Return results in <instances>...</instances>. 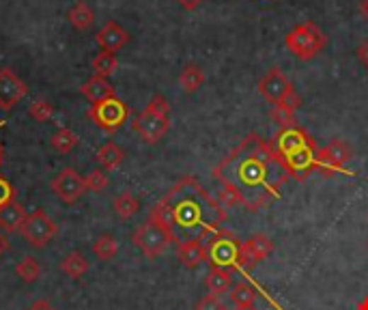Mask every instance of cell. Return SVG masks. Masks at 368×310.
<instances>
[{
	"instance_id": "obj_1",
	"label": "cell",
	"mask_w": 368,
	"mask_h": 310,
	"mask_svg": "<svg viewBox=\"0 0 368 310\" xmlns=\"http://www.w3.org/2000/svg\"><path fill=\"white\" fill-rule=\"evenodd\" d=\"M222 183L218 200L222 207H243L256 214L260 207L280 196V188L291 179L272 140L250 132L214 168Z\"/></svg>"
},
{
	"instance_id": "obj_2",
	"label": "cell",
	"mask_w": 368,
	"mask_h": 310,
	"mask_svg": "<svg viewBox=\"0 0 368 310\" xmlns=\"http://www.w3.org/2000/svg\"><path fill=\"white\" fill-rule=\"evenodd\" d=\"M149 220L166 226L175 243H179L181 233H196V239H202L212 231H218L220 224L226 222V209L196 177L188 175L151 207Z\"/></svg>"
},
{
	"instance_id": "obj_3",
	"label": "cell",
	"mask_w": 368,
	"mask_h": 310,
	"mask_svg": "<svg viewBox=\"0 0 368 310\" xmlns=\"http://www.w3.org/2000/svg\"><path fill=\"white\" fill-rule=\"evenodd\" d=\"M284 45L299 61H312L328 45V37L314 22H301L284 37Z\"/></svg>"
},
{
	"instance_id": "obj_4",
	"label": "cell",
	"mask_w": 368,
	"mask_h": 310,
	"mask_svg": "<svg viewBox=\"0 0 368 310\" xmlns=\"http://www.w3.org/2000/svg\"><path fill=\"white\" fill-rule=\"evenodd\" d=\"M207 246V254H209V261L212 265L224 268V270H237V252H239V237L226 229H218L212 231L209 235H205L200 239Z\"/></svg>"
},
{
	"instance_id": "obj_5",
	"label": "cell",
	"mask_w": 368,
	"mask_h": 310,
	"mask_svg": "<svg viewBox=\"0 0 368 310\" xmlns=\"http://www.w3.org/2000/svg\"><path fill=\"white\" fill-rule=\"evenodd\" d=\"M353 160V149L343 138H332L326 147H319L314 171H319L321 177H332L336 173L340 175H353L347 171V164Z\"/></svg>"
},
{
	"instance_id": "obj_6",
	"label": "cell",
	"mask_w": 368,
	"mask_h": 310,
	"mask_svg": "<svg viewBox=\"0 0 368 310\" xmlns=\"http://www.w3.org/2000/svg\"><path fill=\"white\" fill-rule=\"evenodd\" d=\"M132 241L146 258H157L160 254L166 252V248L171 243H175V237H173V233L166 226H162V224H157V222L146 218V222L140 224L132 233Z\"/></svg>"
},
{
	"instance_id": "obj_7",
	"label": "cell",
	"mask_w": 368,
	"mask_h": 310,
	"mask_svg": "<svg viewBox=\"0 0 368 310\" xmlns=\"http://www.w3.org/2000/svg\"><path fill=\"white\" fill-rule=\"evenodd\" d=\"M88 119L99 130L108 132V134H115L130 119V106L125 101H121L119 97H110L106 101L93 103V106L88 108Z\"/></svg>"
},
{
	"instance_id": "obj_8",
	"label": "cell",
	"mask_w": 368,
	"mask_h": 310,
	"mask_svg": "<svg viewBox=\"0 0 368 310\" xmlns=\"http://www.w3.org/2000/svg\"><path fill=\"white\" fill-rule=\"evenodd\" d=\"M24 241L33 248H45L52 239L59 235V224L52 220L43 209H35L26 216L22 229H20Z\"/></svg>"
},
{
	"instance_id": "obj_9",
	"label": "cell",
	"mask_w": 368,
	"mask_h": 310,
	"mask_svg": "<svg viewBox=\"0 0 368 310\" xmlns=\"http://www.w3.org/2000/svg\"><path fill=\"white\" fill-rule=\"evenodd\" d=\"M274 252V241L270 235L265 233H254L248 241L239 243V252H237V270L241 272H252L260 261Z\"/></svg>"
},
{
	"instance_id": "obj_10",
	"label": "cell",
	"mask_w": 368,
	"mask_h": 310,
	"mask_svg": "<svg viewBox=\"0 0 368 310\" xmlns=\"http://www.w3.org/2000/svg\"><path fill=\"white\" fill-rule=\"evenodd\" d=\"M132 130L142 138V142L157 144L171 130V115H160V113H155L151 108H144L132 121Z\"/></svg>"
},
{
	"instance_id": "obj_11",
	"label": "cell",
	"mask_w": 368,
	"mask_h": 310,
	"mask_svg": "<svg viewBox=\"0 0 368 310\" xmlns=\"http://www.w3.org/2000/svg\"><path fill=\"white\" fill-rule=\"evenodd\" d=\"M293 91L295 88H293L291 80L278 67H272L265 76L258 80V93L265 97V101H270L272 106H276V103L284 101Z\"/></svg>"
},
{
	"instance_id": "obj_12",
	"label": "cell",
	"mask_w": 368,
	"mask_h": 310,
	"mask_svg": "<svg viewBox=\"0 0 368 310\" xmlns=\"http://www.w3.org/2000/svg\"><path fill=\"white\" fill-rule=\"evenodd\" d=\"M276 153L280 155V158H284V155H291L295 151H301V149H314L317 147V142H314L310 138V134L299 127V125H293V127H287V130H278V134L274 136L272 140Z\"/></svg>"
},
{
	"instance_id": "obj_13",
	"label": "cell",
	"mask_w": 368,
	"mask_h": 310,
	"mask_svg": "<svg viewBox=\"0 0 368 310\" xmlns=\"http://www.w3.org/2000/svg\"><path fill=\"white\" fill-rule=\"evenodd\" d=\"M28 95V86L20 80L9 67L0 69V110H13L18 103Z\"/></svg>"
},
{
	"instance_id": "obj_14",
	"label": "cell",
	"mask_w": 368,
	"mask_h": 310,
	"mask_svg": "<svg viewBox=\"0 0 368 310\" xmlns=\"http://www.w3.org/2000/svg\"><path fill=\"white\" fill-rule=\"evenodd\" d=\"M52 192H54L65 205H74L80 200V196L86 192V185H84V179L74 171V168H65L61 171L54 179L50 183Z\"/></svg>"
},
{
	"instance_id": "obj_15",
	"label": "cell",
	"mask_w": 368,
	"mask_h": 310,
	"mask_svg": "<svg viewBox=\"0 0 368 310\" xmlns=\"http://www.w3.org/2000/svg\"><path fill=\"white\" fill-rule=\"evenodd\" d=\"M317 151L319 147L314 149H301V151H295L291 155H284L282 162L291 175V179H297V181H306L312 173H314V162H317Z\"/></svg>"
},
{
	"instance_id": "obj_16",
	"label": "cell",
	"mask_w": 368,
	"mask_h": 310,
	"mask_svg": "<svg viewBox=\"0 0 368 310\" xmlns=\"http://www.w3.org/2000/svg\"><path fill=\"white\" fill-rule=\"evenodd\" d=\"M177 258L179 263L188 270H196L198 265L209 261L207 246L200 239H185L177 243Z\"/></svg>"
},
{
	"instance_id": "obj_17",
	"label": "cell",
	"mask_w": 368,
	"mask_h": 310,
	"mask_svg": "<svg viewBox=\"0 0 368 310\" xmlns=\"http://www.w3.org/2000/svg\"><path fill=\"white\" fill-rule=\"evenodd\" d=\"M97 43L103 52H119L127 41H130V35L123 26H119L117 22H108L106 26H103L99 33H97Z\"/></svg>"
},
{
	"instance_id": "obj_18",
	"label": "cell",
	"mask_w": 368,
	"mask_h": 310,
	"mask_svg": "<svg viewBox=\"0 0 368 310\" xmlns=\"http://www.w3.org/2000/svg\"><path fill=\"white\" fill-rule=\"evenodd\" d=\"M26 209L18 202V200H11L7 202L5 207H0V231L3 233H18L26 220Z\"/></svg>"
},
{
	"instance_id": "obj_19",
	"label": "cell",
	"mask_w": 368,
	"mask_h": 310,
	"mask_svg": "<svg viewBox=\"0 0 368 310\" xmlns=\"http://www.w3.org/2000/svg\"><path fill=\"white\" fill-rule=\"evenodd\" d=\"M80 93H82L91 103H99V101H106V99H110V97H117L115 86L108 82V78H101V76L88 78V80L82 84Z\"/></svg>"
},
{
	"instance_id": "obj_20",
	"label": "cell",
	"mask_w": 368,
	"mask_h": 310,
	"mask_svg": "<svg viewBox=\"0 0 368 310\" xmlns=\"http://www.w3.org/2000/svg\"><path fill=\"white\" fill-rule=\"evenodd\" d=\"M95 160H97V164L103 171H117L123 164V160H125V151L119 144H115V142H106L97 151Z\"/></svg>"
},
{
	"instance_id": "obj_21",
	"label": "cell",
	"mask_w": 368,
	"mask_h": 310,
	"mask_svg": "<svg viewBox=\"0 0 368 310\" xmlns=\"http://www.w3.org/2000/svg\"><path fill=\"white\" fill-rule=\"evenodd\" d=\"M231 282H233L231 272L224 268H218V265H212V270H209V274L205 276V287L209 293H214V295L226 293L231 289Z\"/></svg>"
},
{
	"instance_id": "obj_22",
	"label": "cell",
	"mask_w": 368,
	"mask_h": 310,
	"mask_svg": "<svg viewBox=\"0 0 368 310\" xmlns=\"http://www.w3.org/2000/svg\"><path fill=\"white\" fill-rule=\"evenodd\" d=\"M61 272H63L65 276L74 278V280H80V278L88 272V261L84 258L82 252L74 250V252H69V254L63 258V261H61Z\"/></svg>"
},
{
	"instance_id": "obj_23",
	"label": "cell",
	"mask_w": 368,
	"mask_h": 310,
	"mask_svg": "<svg viewBox=\"0 0 368 310\" xmlns=\"http://www.w3.org/2000/svg\"><path fill=\"white\" fill-rule=\"evenodd\" d=\"M113 209L121 220H130L140 212V200L132 194V192H121L115 200H113Z\"/></svg>"
},
{
	"instance_id": "obj_24",
	"label": "cell",
	"mask_w": 368,
	"mask_h": 310,
	"mask_svg": "<svg viewBox=\"0 0 368 310\" xmlns=\"http://www.w3.org/2000/svg\"><path fill=\"white\" fill-rule=\"evenodd\" d=\"M117 252H119V241L110 233H103L93 241V254L99 261H113Z\"/></svg>"
},
{
	"instance_id": "obj_25",
	"label": "cell",
	"mask_w": 368,
	"mask_h": 310,
	"mask_svg": "<svg viewBox=\"0 0 368 310\" xmlns=\"http://www.w3.org/2000/svg\"><path fill=\"white\" fill-rule=\"evenodd\" d=\"M205 84V71L198 65H185L179 74V86L185 93H196Z\"/></svg>"
},
{
	"instance_id": "obj_26",
	"label": "cell",
	"mask_w": 368,
	"mask_h": 310,
	"mask_svg": "<svg viewBox=\"0 0 368 310\" xmlns=\"http://www.w3.org/2000/svg\"><path fill=\"white\" fill-rule=\"evenodd\" d=\"M69 22L78 30H88L93 26V22H95V13H93V9L86 3H82V0H80V3H76L69 9Z\"/></svg>"
},
{
	"instance_id": "obj_27",
	"label": "cell",
	"mask_w": 368,
	"mask_h": 310,
	"mask_svg": "<svg viewBox=\"0 0 368 310\" xmlns=\"http://www.w3.org/2000/svg\"><path fill=\"white\" fill-rule=\"evenodd\" d=\"M95 76H101V78H110L115 71H117V57L113 54V52H99V54L93 59L91 63Z\"/></svg>"
},
{
	"instance_id": "obj_28",
	"label": "cell",
	"mask_w": 368,
	"mask_h": 310,
	"mask_svg": "<svg viewBox=\"0 0 368 310\" xmlns=\"http://www.w3.org/2000/svg\"><path fill=\"white\" fill-rule=\"evenodd\" d=\"M78 142H80L78 134L67 127H61L54 136H52V147H54L59 153H71L78 147Z\"/></svg>"
},
{
	"instance_id": "obj_29",
	"label": "cell",
	"mask_w": 368,
	"mask_h": 310,
	"mask_svg": "<svg viewBox=\"0 0 368 310\" xmlns=\"http://www.w3.org/2000/svg\"><path fill=\"white\" fill-rule=\"evenodd\" d=\"M231 302L235 306H254L256 302V289L250 285V282H237L233 289H231Z\"/></svg>"
},
{
	"instance_id": "obj_30",
	"label": "cell",
	"mask_w": 368,
	"mask_h": 310,
	"mask_svg": "<svg viewBox=\"0 0 368 310\" xmlns=\"http://www.w3.org/2000/svg\"><path fill=\"white\" fill-rule=\"evenodd\" d=\"M295 113L297 110H293V108H289L287 103H276V106H272V113H270V117H272V121L280 127V130H287V127H293V125H297V119H295Z\"/></svg>"
},
{
	"instance_id": "obj_31",
	"label": "cell",
	"mask_w": 368,
	"mask_h": 310,
	"mask_svg": "<svg viewBox=\"0 0 368 310\" xmlns=\"http://www.w3.org/2000/svg\"><path fill=\"white\" fill-rule=\"evenodd\" d=\"M16 274H18L24 282H37V280L41 278V265L37 263V258L24 256L22 261L16 265Z\"/></svg>"
},
{
	"instance_id": "obj_32",
	"label": "cell",
	"mask_w": 368,
	"mask_h": 310,
	"mask_svg": "<svg viewBox=\"0 0 368 310\" xmlns=\"http://www.w3.org/2000/svg\"><path fill=\"white\" fill-rule=\"evenodd\" d=\"M108 175L103 173V168H95V171H91L86 177H84V185H86V190L88 192H95V194H99V192H103L108 188Z\"/></svg>"
},
{
	"instance_id": "obj_33",
	"label": "cell",
	"mask_w": 368,
	"mask_h": 310,
	"mask_svg": "<svg viewBox=\"0 0 368 310\" xmlns=\"http://www.w3.org/2000/svg\"><path fill=\"white\" fill-rule=\"evenodd\" d=\"M28 115L39 121V123H45L52 119V115H54V108H52V103L45 101V99H35L30 106H28Z\"/></svg>"
},
{
	"instance_id": "obj_34",
	"label": "cell",
	"mask_w": 368,
	"mask_h": 310,
	"mask_svg": "<svg viewBox=\"0 0 368 310\" xmlns=\"http://www.w3.org/2000/svg\"><path fill=\"white\" fill-rule=\"evenodd\" d=\"M194 310H226V304L222 302L220 295L207 293V295H202V297L196 302Z\"/></svg>"
},
{
	"instance_id": "obj_35",
	"label": "cell",
	"mask_w": 368,
	"mask_h": 310,
	"mask_svg": "<svg viewBox=\"0 0 368 310\" xmlns=\"http://www.w3.org/2000/svg\"><path fill=\"white\" fill-rule=\"evenodd\" d=\"M11 200H16V188L0 175V207H5Z\"/></svg>"
},
{
	"instance_id": "obj_36",
	"label": "cell",
	"mask_w": 368,
	"mask_h": 310,
	"mask_svg": "<svg viewBox=\"0 0 368 310\" xmlns=\"http://www.w3.org/2000/svg\"><path fill=\"white\" fill-rule=\"evenodd\" d=\"M355 57H357V61L368 69V39H364V41L355 47Z\"/></svg>"
},
{
	"instance_id": "obj_37",
	"label": "cell",
	"mask_w": 368,
	"mask_h": 310,
	"mask_svg": "<svg viewBox=\"0 0 368 310\" xmlns=\"http://www.w3.org/2000/svg\"><path fill=\"white\" fill-rule=\"evenodd\" d=\"M26 310H57V308L52 306L47 299H37V302H33Z\"/></svg>"
},
{
	"instance_id": "obj_38",
	"label": "cell",
	"mask_w": 368,
	"mask_h": 310,
	"mask_svg": "<svg viewBox=\"0 0 368 310\" xmlns=\"http://www.w3.org/2000/svg\"><path fill=\"white\" fill-rule=\"evenodd\" d=\"M7 250H9V239H7V235L3 231H0V256H3Z\"/></svg>"
},
{
	"instance_id": "obj_39",
	"label": "cell",
	"mask_w": 368,
	"mask_h": 310,
	"mask_svg": "<svg viewBox=\"0 0 368 310\" xmlns=\"http://www.w3.org/2000/svg\"><path fill=\"white\" fill-rule=\"evenodd\" d=\"M200 3H202V0H179V5H181V7H185V9H190V11H192V9H196Z\"/></svg>"
},
{
	"instance_id": "obj_40",
	"label": "cell",
	"mask_w": 368,
	"mask_h": 310,
	"mask_svg": "<svg viewBox=\"0 0 368 310\" xmlns=\"http://www.w3.org/2000/svg\"><path fill=\"white\" fill-rule=\"evenodd\" d=\"M360 13L368 22V0H362V3H360Z\"/></svg>"
},
{
	"instance_id": "obj_41",
	"label": "cell",
	"mask_w": 368,
	"mask_h": 310,
	"mask_svg": "<svg viewBox=\"0 0 368 310\" xmlns=\"http://www.w3.org/2000/svg\"><path fill=\"white\" fill-rule=\"evenodd\" d=\"M355 310H368V295H366L364 299H360V302H357Z\"/></svg>"
},
{
	"instance_id": "obj_42",
	"label": "cell",
	"mask_w": 368,
	"mask_h": 310,
	"mask_svg": "<svg viewBox=\"0 0 368 310\" xmlns=\"http://www.w3.org/2000/svg\"><path fill=\"white\" fill-rule=\"evenodd\" d=\"M233 310H258L256 306H235Z\"/></svg>"
},
{
	"instance_id": "obj_43",
	"label": "cell",
	"mask_w": 368,
	"mask_h": 310,
	"mask_svg": "<svg viewBox=\"0 0 368 310\" xmlns=\"http://www.w3.org/2000/svg\"><path fill=\"white\" fill-rule=\"evenodd\" d=\"M5 123H0V127H3ZM0 166H3V144H0Z\"/></svg>"
},
{
	"instance_id": "obj_44",
	"label": "cell",
	"mask_w": 368,
	"mask_h": 310,
	"mask_svg": "<svg viewBox=\"0 0 368 310\" xmlns=\"http://www.w3.org/2000/svg\"><path fill=\"white\" fill-rule=\"evenodd\" d=\"M366 248H368V239H366Z\"/></svg>"
},
{
	"instance_id": "obj_45",
	"label": "cell",
	"mask_w": 368,
	"mask_h": 310,
	"mask_svg": "<svg viewBox=\"0 0 368 310\" xmlns=\"http://www.w3.org/2000/svg\"><path fill=\"white\" fill-rule=\"evenodd\" d=\"M366 220H368V216H366Z\"/></svg>"
}]
</instances>
